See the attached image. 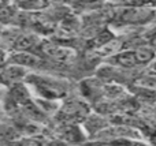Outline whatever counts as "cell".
<instances>
[{
	"label": "cell",
	"mask_w": 156,
	"mask_h": 146,
	"mask_svg": "<svg viewBox=\"0 0 156 146\" xmlns=\"http://www.w3.org/2000/svg\"><path fill=\"white\" fill-rule=\"evenodd\" d=\"M12 62L18 63L21 66H32V64H37L38 57L30 53H19L18 56L12 57Z\"/></svg>",
	"instance_id": "4"
},
{
	"label": "cell",
	"mask_w": 156,
	"mask_h": 146,
	"mask_svg": "<svg viewBox=\"0 0 156 146\" xmlns=\"http://www.w3.org/2000/svg\"><path fill=\"white\" fill-rule=\"evenodd\" d=\"M34 85L37 87L38 93L43 94L45 98H58L60 96H63L66 93L65 85H62L60 82L54 81L49 78H40V76L34 75Z\"/></svg>",
	"instance_id": "1"
},
{
	"label": "cell",
	"mask_w": 156,
	"mask_h": 146,
	"mask_svg": "<svg viewBox=\"0 0 156 146\" xmlns=\"http://www.w3.org/2000/svg\"><path fill=\"white\" fill-rule=\"evenodd\" d=\"M11 15V10H8L7 7H0V21L7 19Z\"/></svg>",
	"instance_id": "7"
},
{
	"label": "cell",
	"mask_w": 156,
	"mask_h": 146,
	"mask_svg": "<svg viewBox=\"0 0 156 146\" xmlns=\"http://www.w3.org/2000/svg\"><path fill=\"white\" fill-rule=\"evenodd\" d=\"M15 44H16L15 49H18V51H26V49H29L34 44V38L32 36H22Z\"/></svg>",
	"instance_id": "6"
},
{
	"label": "cell",
	"mask_w": 156,
	"mask_h": 146,
	"mask_svg": "<svg viewBox=\"0 0 156 146\" xmlns=\"http://www.w3.org/2000/svg\"><path fill=\"white\" fill-rule=\"evenodd\" d=\"M116 62H118L122 67H134V64H137L134 52H125V53L118 55Z\"/></svg>",
	"instance_id": "3"
},
{
	"label": "cell",
	"mask_w": 156,
	"mask_h": 146,
	"mask_svg": "<svg viewBox=\"0 0 156 146\" xmlns=\"http://www.w3.org/2000/svg\"><path fill=\"white\" fill-rule=\"evenodd\" d=\"M134 55H136L137 63H143L144 64V63H148L154 57V51L149 48H140L134 52Z\"/></svg>",
	"instance_id": "5"
},
{
	"label": "cell",
	"mask_w": 156,
	"mask_h": 146,
	"mask_svg": "<svg viewBox=\"0 0 156 146\" xmlns=\"http://www.w3.org/2000/svg\"><path fill=\"white\" fill-rule=\"evenodd\" d=\"M2 62H3V57H2V56H0V63H2Z\"/></svg>",
	"instance_id": "8"
},
{
	"label": "cell",
	"mask_w": 156,
	"mask_h": 146,
	"mask_svg": "<svg viewBox=\"0 0 156 146\" xmlns=\"http://www.w3.org/2000/svg\"><path fill=\"white\" fill-rule=\"evenodd\" d=\"M45 53H48L49 56L54 57L58 62H69L73 57V53L69 49L58 45H45Z\"/></svg>",
	"instance_id": "2"
}]
</instances>
